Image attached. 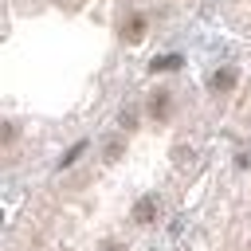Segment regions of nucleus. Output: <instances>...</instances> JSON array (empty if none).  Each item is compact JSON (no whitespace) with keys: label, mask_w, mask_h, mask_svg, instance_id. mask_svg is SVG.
Masks as SVG:
<instances>
[{"label":"nucleus","mask_w":251,"mask_h":251,"mask_svg":"<svg viewBox=\"0 0 251 251\" xmlns=\"http://www.w3.org/2000/svg\"><path fill=\"white\" fill-rule=\"evenodd\" d=\"M145 27H149V20H145L141 12H133V16L126 20V27H122V39H126V43H137V39H145Z\"/></svg>","instance_id":"obj_1"},{"label":"nucleus","mask_w":251,"mask_h":251,"mask_svg":"<svg viewBox=\"0 0 251 251\" xmlns=\"http://www.w3.org/2000/svg\"><path fill=\"white\" fill-rule=\"evenodd\" d=\"M235 82H239V71H235V67H220V71L212 75V90H216V94L235 90Z\"/></svg>","instance_id":"obj_2"},{"label":"nucleus","mask_w":251,"mask_h":251,"mask_svg":"<svg viewBox=\"0 0 251 251\" xmlns=\"http://www.w3.org/2000/svg\"><path fill=\"white\" fill-rule=\"evenodd\" d=\"M149 114H153L157 122H165V118L173 114V98H169V90H157V94L149 98Z\"/></svg>","instance_id":"obj_3"},{"label":"nucleus","mask_w":251,"mask_h":251,"mask_svg":"<svg viewBox=\"0 0 251 251\" xmlns=\"http://www.w3.org/2000/svg\"><path fill=\"white\" fill-rule=\"evenodd\" d=\"M153 216H157V196H141L133 204V220L137 224H153Z\"/></svg>","instance_id":"obj_4"},{"label":"nucleus","mask_w":251,"mask_h":251,"mask_svg":"<svg viewBox=\"0 0 251 251\" xmlns=\"http://www.w3.org/2000/svg\"><path fill=\"white\" fill-rule=\"evenodd\" d=\"M180 63H184L180 55H161V59H153V63H149V71H176Z\"/></svg>","instance_id":"obj_5"},{"label":"nucleus","mask_w":251,"mask_h":251,"mask_svg":"<svg viewBox=\"0 0 251 251\" xmlns=\"http://www.w3.org/2000/svg\"><path fill=\"white\" fill-rule=\"evenodd\" d=\"M82 153H86V141H75V145H71V149H67V157H63V161H59V165H63V169H67V165H75V161H78V157H82Z\"/></svg>","instance_id":"obj_6"},{"label":"nucleus","mask_w":251,"mask_h":251,"mask_svg":"<svg viewBox=\"0 0 251 251\" xmlns=\"http://www.w3.org/2000/svg\"><path fill=\"white\" fill-rule=\"evenodd\" d=\"M122 157V141L114 137V141H106V161H118Z\"/></svg>","instance_id":"obj_7"},{"label":"nucleus","mask_w":251,"mask_h":251,"mask_svg":"<svg viewBox=\"0 0 251 251\" xmlns=\"http://www.w3.org/2000/svg\"><path fill=\"white\" fill-rule=\"evenodd\" d=\"M122 126L133 129V126H137V110H122Z\"/></svg>","instance_id":"obj_8"},{"label":"nucleus","mask_w":251,"mask_h":251,"mask_svg":"<svg viewBox=\"0 0 251 251\" xmlns=\"http://www.w3.org/2000/svg\"><path fill=\"white\" fill-rule=\"evenodd\" d=\"M106 251H126V247H118V243H106Z\"/></svg>","instance_id":"obj_9"}]
</instances>
